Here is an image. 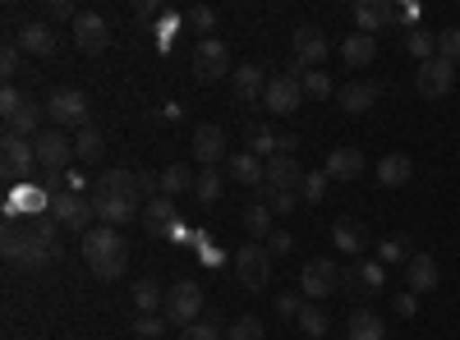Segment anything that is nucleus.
I'll return each mask as SVG.
<instances>
[{
	"instance_id": "nucleus-8",
	"label": "nucleus",
	"mask_w": 460,
	"mask_h": 340,
	"mask_svg": "<svg viewBox=\"0 0 460 340\" xmlns=\"http://www.w3.org/2000/svg\"><path fill=\"white\" fill-rule=\"evenodd\" d=\"M336 285H341V272H336L332 257L304 262V272H299V294L309 299V304H323L327 294H336Z\"/></svg>"
},
{
	"instance_id": "nucleus-45",
	"label": "nucleus",
	"mask_w": 460,
	"mask_h": 340,
	"mask_svg": "<svg viewBox=\"0 0 460 340\" xmlns=\"http://www.w3.org/2000/svg\"><path fill=\"white\" fill-rule=\"evenodd\" d=\"M134 331H138L143 340H157V336H166V318H157V313H138Z\"/></svg>"
},
{
	"instance_id": "nucleus-55",
	"label": "nucleus",
	"mask_w": 460,
	"mask_h": 340,
	"mask_svg": "<svg viewBox=\"0 0 460 340\" xmlns=\"http://www.w3.org/2000/svg\"><path fill=\"white\" fill-rule=\"evenodd\" d=\"M295 147H299V138H295V134H281V138H277V153L295 157Z\"/></svg>"
},
{
	"instance_id": "nucleus-12",
	"label": "nucleus",
	"mask_w": 460,
	"mask_h": 340,
	"mask_svg": "<svg viewBox=\"0 0 460 340\" xmlns=\"http://www.w3.org/2000/svg\"><path fill=\"white\" fill-rule=\"evenodd\" d=\"M230 74V51L217 42V37H203V42L194 47V79L199 83H217Z\"/></svg>"
},
{
	"instance_id": "nucleus-20",
	"label": "nucleus",
	"mask_w": 460,
	"mask_h": 340,
	"mask_svg": "<svg viewBox=\"0 0 460 340\" xmlns=\"http://www.w3.org/2000/svg\"><path fill=\"white\" fill-rule=\"evenodd\" d=\"M194 157H199L208 170H217V161L226 157V129H221V125H199V129H194Z\"/></svg>"
},
{
	"instance_id": "nucleus-46",
	"label": "nucleus",
	"mask_w": 460,
	"mask_h": 340,
	"mask_svg": "<svg viewBox=\"0 0 460 340\" xmlns=\"http://www.w3.org/2000/svg\"><path fill=\"white\" fill-rule=\"evenodd\" d=\"M438 56L442 60H460V28H447V32H438Z\"/></svg>"
},
{
	"instance_id": "nucleus-38",
	"label": "nucleus",
	"mask_w": 460,
	"mask_h": 340,
	"mask_svg": "<svg viewBox=\"0 0 460 340\" xmlns=\"http://www.w3.org/2000/svg\"><path fill=\"white\" fill-rule=\"evenodd\" d=\"M184 188H194V175H189V166H180V161L166 166V170H162V194L175 198V194H184Z\"/></svg>"
},
{
	"instance_id": "nucleus-11",
	"label": "nucleus",
	"mask_w": 460,
	"mask_h": 340,
	"mask_svg": "<svg viewBox=\"0 0 460 340\" xmlns=\"http://www.w3.org/2000/svg\"><path fill=\"white\" fill-rule=\"evenodd\" d=\"M32 147H37L42 170H56V175H65L69 161H79V157H74V143L65 138V129H42V134L32 138Z\"/></svg>"
},
{
	"instance_id": "nucleus-47",
	"label": "nucleus",
	"mask_w": 460,
	"mask_h": 340,
	"mask_svg": "<svg viewBox=\"0 0 460 340\" xmlns=\"http://www.w3.org/2000/svg\"><path fill=\"white\" fill-rule=\"evenodd\" d=\"M226 340H262V322L258 318H240L235 327L226 331Z\"/></svg>"
},
{
	"instance_id": "nucleus-6",
	"label": "nucleus",
	"mask_w": 460,
	"mask_h": 340,
	"mask_svg": "<svg viewBox=\"0 0 460 340\" xmlns=\"http://www.w3.org/2000/svg\"><path fill=\"white\" fill-rule=\"evenodd\" d=\"M199 313H203V290H199V281H180L175 290H166L162 318H166L171 327H194Z\"/></svg>"
},
{
	"instance_id": "nucleus-35",
	"label": "nucleus",
	"mask_w": 460,
	"mask_h": 340,
	"mask_svg": "<svg viewBox=\"0 0 460 340\" xmlns=\"http://www.w3.org/2000/svg\"><path fill=\"white\" fill-rule=\"evenodd\" d=\"M244 138H249V153H253V157H262V161L277 157V138H281V134H272L267 125H249Z\"/></svg>"
},
{
	"instance_id": "nucleus-51",
	"label": "nucleus",
	"mask_w": 460,
	"mask_h": 340,
	"mask_svg": "<svg viewBox=\"0 0 460 340\" xmlns=\"http://www.w3.org/2000/svg\"><path fill=\"white\" fill-rule=\"evenodd\" d=\"M262 248H267V253H272V257H286V253L295 248V240H290V231H272V240H267Z\"/></svg>"
},
{
	"instance_id": "nucleus-15",
	"label": "nucleus",
	"mask_w": 460,
	"mask_h": 340,
	"mask_svg": "<svg viewBox=\"0 0 460 340\" xmlns=\"http://www.w3.org/2000/svg\"><path fill=\"white\" fill-rule=\"evenodd\" d=\"M138 203H143V198H134V194H93V212H97V221H102V225H115V231H120L125 221L143 216Z\"/></svg>"
},
{
	"instance_id": "nucleus-37",
	"label": "nucleus",
	"mask_w": 460,
	"mask_h": 340,
	"mask_svg": "<svg viewBox=\"0 0 460 340\" xmlns=\"http://www.w3.org/2000/svg\"><path fill=\"white\" fill-rule=\"evenodd\" d=\"M134 304H138V313H157V309H166V294H162L157 281H138L134 285Z\"/></svg>"
},
{
	"instance_id": "nucleus-41",
	"label": "nucleus",
	"mask_w": 460,
	"mask_h": 340,
	"mask_svg": "<svg viewBox=\"0 0 460 340\" xmlns=\"http://www.w3.org/2000/svg\"><path fill=\"white\" fill-rule=\"evenodd\" d=\"M299 331L304 336H327V313H323V304H304V313H299Z\"/></svg>"
},
{
	"instance_id": "nucleus-33",
	"label": "nucleus",
	"mask_w": 460,
	"mask_h": 340,
	"mask_svg": "<svg viewBox=\"0 0 460 340\" xmlns=\"http://www.w3.org/2000/svg\"><path fill=\"white\" fill-rule=\"evenodd\" d=\"M93 194H134V198H143L138 194V175H129V170H106Z\"/></svg>"
},
{
	"instance_id": "nucleus-26",
	"label": "nucleus",
	"mask_w": 460,
	"mask_h": 340,
	"mask_svg": "<svg viewBox=\"0 0 460 340\" xmlns=\"http://www.w3.org/2000/svg\"><path fill=\"white\" fill-rule=\"evenodd\" d=\"M377 179L387 184V188H405L414 179V161L405 153H387V157L377 161Z\"/></svg>"
},
{
	"instance_id": "nucleus-21",
	"label": "nucleus",
	"mask_w": 460,
	"mask_h": 340,
	"mask_svg": "<svg viewBox=\"0 0 460 340\" xmlns=\"http://www.w3.org/2000/svg\"><path fill=\"white\" fill-rule=\"evenodd\" d=\"M405 281H410V294H424L442 281V267H438V257L433 253H414L405 262Z\"/></svg>"
},
{
	"instance_id": "nucleus-14",
	"label": "nucleus",
	"mask_w": 460,
	"mask_h": 340,
	"mask_svg": "<svg viewBox=\"0 0 460 340\" xmlns=\"http://www.w3.org/2000/svg\"><path fill=\"white\" fill-rule=\"evenodd\" d=\"M74 47L88 51V56H102V51L111 47V28H106V19L93 14V10H79V19H74Z\"/></svg>"
},
{
	"instance_id": "nucleus-22",
	"label": "nucleus",
	"mask_w": 460,
	"mask_h": 340,
	"mask_svg": "<svg viewBox=\"0 0 460 340\" xmlns=\"http://www.w3.org/2000/svg\"><path fill=\"white\" fill-rule=\"evenodd\" d=\"M323 170H327L332 179H359V175H364V153H359V147H332Z\"/></svg>"
},
{
	"instance_id": "nucleus-16",
	"label": "nucleus",
	"mask_w": 460,
	"mask_h": 340,
	"mask_svg": "<svg viewBox=\"0 0 460 340\" xmlns=\"http://www.w3.org/2000/svg\"><path fill=\"white\" fill-rule=\"evenodd\" d=\"M290 51H295V60H299L304 69H323V60H327V37H323V28L299 23L295 37H290Z\"/></svg>"
},
{
	"instance_id": "nucleus-43",
	"label": "nucleus",
	"mask_w": 460,
	"mask_h": 340,
	"mask_svg": "<svg viewBox=\"0 0 460 340\" xmlns=\"http://www.w3.org/2000/svg\"><path fill=\"white\" fill-rule=\"evenodd\" d=\"M194 198H199V203H217V198H221V175H217V170H203V175L194 179Z\"/></svg>"
},
{
	"instance_id": "nucleus-49",
	"label": "nucleus",
	"mask_w": 460,
	"mask_h": 340,
	"mask_svg": "<svg viewBox=\"0 0 460 340\" xmlns=\"http://www.w3.org/2000/svg\"><path fill=\"white\" fill-rule=\"evenodd\" d=\"M304 304H309L304 294H277V313H281V318H295V322H299Z\"/></svg>"
},
{
	"instance_id": "nucleus-50",
	"label": "nucleus",
	"mask_w": 460,
	"mask_h": 340,
	"mask_svg": "<svg viewBox=\"0 0 460 340\" xmlns=\"http://www.w3.org/2000/svg\"><path fill=\"white\" fill-rule=\"evenodd\" d=\"M19 42H5V51H0V74H5V79H14V74H19Z\"/></svg>"
},
{
	"instance_id": "nucleus-13",
	"label": "nucleus",
	"mask_w": 460,
	"mask_h": 340,
	"mask_svg": "<svg viewBox=\"0 0 460 340\" xmlns=\"http://www.w3.org/2000/svg\"><path fill=\"white\" fill-rule=\"evenodd\" d=\"M262 106L272 110V116H290V110H299L304 106L299 79H290V74H272V79H267V92H262Z\"/></svg>"
},
{
	"instance_id": "nucleus-25",
	"label": "nucleus",
	"mask_w": 460,
	"mask_h": 340,
	"mask_svg": "<svg viewBox=\"0 0 460 340\" xmlns=\"http://www.w3.org/2000/svg\"><path fill=\"white\" fill-rule=\"evenodd\" d=\"M267 184H277V188H290V194H299V184H304V170L295 157L277 153L272 161H267Z\"/></svg>"
},
{
	"instance_id": "nucleus-28",
	"label": "nucleus",
	"mask_w": 460,
	"mask_h": 340,
	"mask_svg": "<svg viewBox=\"0 0 460 340\" xmlns=\"http://www.w3.org/2000/svg\"><path fill=\"white\" fill-rule=\"evenodd\" d=\"M253 203H262L272 216H290L295 203H304V198L290 194V188H277V184H258V188H253Z\"/></svg>"
},
{
	"instance_id": "nucleus-4",
	"label": "nucleus",
	"mask_w": 460,
	"mask_h": 340,
	"mask_svg": "<svg viewBox=\"0 0 460 340\" xmlns=\"http://www.w3.org/2000/svg\"><path fill=\"white\" fill-rule=\"evenodd\" d=\"M37 170H42V161H37L32 138L5 134V143H0V175H5V179H23V184H37Z\"/></svg>"
},
{
	"instance_id": "nucleus-30",
	"label": "nucleus",
	"mask_w": 460,
	"mask_h": 340,
	"mask_svg": "<svg viewBox=\"0 0 460 340\" xmlns=\"http://www.w3.org/2000/svg\"><path fill=\"white\" fill-rule=\"evenodd\" d=\"M230 175H235L240 184H249V188H258V184H267V161L253 157V153H235L230 157Z\"/></svg>"
},
{
	"instance_id": "nucleus-3",
	"label": "nucleus",
	"mask_w": 460,
	"mask_h": 340,
	"mask_svg": "<svg viewBox=\"0 0 460 340\" xmlns=\"http://www.w3.org/2000/svg\"><path fill=\"white\" fill-rule=\"evenodd\" d=\"M0 116H5V134H19V138H37L42 129V106L32 97H23L19 88H5L0 92Z\"/></svg>"
},
{
	"instance_id": "nucleus-36",
	"label": "nucleus",
	"mask_w": 460,
	"mask_h": 340,
	"mask_svg": "<svg viewBox=\"0 0 460 340\" xmlns=\"http://www.w3.org/2000/svg\"><path fill=\"white\" fill-rule=\"evenodd\" d=\"M102 153H106L102 129H93V125H88L79 138H74V157H79V161H88V166H93V161H102Z\"/></svg>"
},
{
	"instance_id": "nucleus-34",
	"label": "nucleus",
	"mask_w": 460,
	"mask_h": 340,
	"mask_svg": "<svg viewBox=\"0 0 460 340\" xmlns=\"http://www.w3.org/2000/svg\"><path fill=\"white\" fill-rule=\"evenodd\" d=\"M244 231H249V240H272V212H267L262 203H249L244 207Z\"/></svg>"
},
{
	"instance_id": "nucleus-18",
	"label": "nucleus",
	"mask_w": 460,
	"mask_h": 340,
	"mask_svg": "<svg viewBox=\"0 0 460 340\" xmlns=\"http://www.w3.org/2000/svg\"><path fill=\"white\" fill-rule=\"evenodd\" d=\"M401 19V10L392 5V0H359L355 5V23H359V32H377V28H392Z\"/></svg>"
},
{
	"instance_id": "nucleus-29",
	"label": "nucleus",
	"mask_w": 460,
	"mask_h": 340,
	"mask_svg": "<svg viewBox=\"0 0 460 340\" xmlns=\"http://www.w3.org/2000/svg\"><path fill=\"white\" fill-rule=\"evenodd\" d=\"M341 56H345V65H350V69L373 65V56H377V37H368V32H350V37L341 42Z\"/></svg>"
},
{
	"instance_id": "nucleus-39",
	"label": "nucleus",
	"mask_w": 460,
	"mask_h": 340,
	"mask_svg": "<svg viewBox=\"0 0 460 340\" xmlns=\"http://www.w3.org/2000/svg\"><path fill=\"white\" fill-rule=\"evenodd\" d=\"M327 188H332V175L327 170H309V175H304V184H299V198L304 203H323Z\"/></svg>"
},
{
	"instance_id": "nucleus-48",
	"label": "nucleus",
	"mask_w": 460,
	"mask_h": 340,
	"mask_svg": "<svg viewBox=\"0 0 460 340\" xmlns=\"http://www.w3.org/2000/svg\"><path fill=\"white\" fill-rule=\"evenodd\" d=\"M184 23H189V28H199V32H212V28H217V10H208V5H194V10L184 14Z\"/></svg>"
},
{
	"instance_id": "nucleus-54",
	"label": "nucleus",
	"mask_w": 460,
	"mask_h": 340,
	"mask_svg": "<svg viewBox=\"0 0 460 340\" xmlns=\"http://www.w3.org/2000/svg\"><path fill=\"white\" fill-rule=\"evenodd\" d=\"M396 313H401V318H414V313H419L414 294H396Z\"/></svg>"
},
{
	"instance_id": "nucleus-1",
	"label": "nucleus",
	"mask_w": 460,
	"mask_h": 340,
	"mask_svg": "<svg viewBox=\"0 0 460 340\" xmlns=\"http://www.w3.org/2000/svg\"><path fill=\"white\" fill-rule=\"evenodd\" d=\"M0 248H5V257L23 262V267H51L60 257V225L51 216H14L5 221Z\"/></svg>"
},
{
	"instance_id": "nucleus-24",
	"label": "nucleus",
	"mask_w": 460,
	"mask_h": 340,
	"mask_svg": "<svg viewBox=\"0 0 460 340\" xmlns=\"http://www.w3.org/2000/svg\"><path fill=\"white\" fill-rule=\"evenodd\" d=\"M336 101H341V110H350V116H364V110H373L377 106V83H345L341 92H336Z\"/></svg>"
},
{
	"instance_id": "nucleus-32",
	"label": "nucleus",
	"mask_w": 460,
	"mask_h": 340,
	"mask_svg": "<svg viewBox=\"0 0 460 340\" xmlns=\"http://www.w3.org/2000/svg\"><path fill=\"white\" fill-rule=\"evenodd\" d=\"M230 79H235V97H240V101H253V97L267 92V79H262L258 65H240L235 74H230Z\"/></svg>"
},
{
	"instance_id": "nucleus-23",
	"label": "nucleus",
	"mask_w": 460,
	"mask_h": 340,
	"mask_svg": "<svg viewBox=\"0 0 460 340\" xmlns=\"http://www.w3.org/2000/svg\"><path fill=\"white\" fill-rule=\"evenodd\" d=\"M143 231L147 235H171V221H175V198H152V203H143Z\"/></svg>"
},
{
	"instance_id": "nucleus-40",
	"label": "nucleus",
	"mask_w": 460,
	"mask_h": 340,
	"mask_svg": "<svg viewBox=\"0 0 460 340\" xmlns=\"http://www.w3.org/2000/svg\"><path fill=\"white\" fill-rule=\"evenodd\" d=\"M410 257H414V244H410L405 235L382 240V244H377V262H410Z\"/></svg>"
},
{
	"instance_id": "nucleus-17",
	"label": "nucleus",
	"mask_w": 460,
	"mask_h": 340,
	"mask_svg": "<svg viewBox=\"0 0 460 340\" xmlns=\"http://www.w3.org/2000/svg\"><path fill=\"white\" fill-rule=\"evenodd\" d=\"M332 244H336L341 253H350V257H364V248H368V225H364L359 216H341V221L332 225Z\"/></svg>"
},
{
	"instance_id": "nucleus-19",
	"label": "nucleus",
	"mask_w": 460,
	"mask_h": 340,
	"mask_svg": "<svg viewBox=\"0 0 460 340\" xmlns=\"http://www.w3.org/2000/svg\"><path fill=\"white\" fill-rule=\"evenodd\" d=\"M345 285H350L355 294H382V285H387V272H382V262H373V257H359L350 272L341 276Z\"/></svg>"
},
{
	"instance_id": "nucleus-10",
	"label": "nucleus",
	"mask_w": 460,
	"mask_h": 340,
	"mask_svg": "<svg viewBox=\"0 0 460 340\" xmlns=\"http://www.w3.org/2000/svg\"><path fill=\"white\" fill-rule=\"evenodd\" d=\"M414 88H419V97H429V101L447 97V92L456 88V65L442 60V56L424 60V65H419V74H414Z\"/></svg>"
},
{
	"instance_id": "nucleus-44",
	"label": "nucleus",
	"mask_w": 460,
	"mask_h": 340,
	"mask_svg": "<svg viewBox=\"0 0 460 340\" xmlns=\"http://www.w3.org/2000/svg\"><path fill=\"white\" fill-rule=\"evenodd\" d=\"M299 88H304V97H332V79H327L323 69H309L299 79Z\"/></svg>"
},
{
	"instance_id": "nucleus-27",
	"label": "nucleus",
	"mask_w": 460,
	"mask_h": 340,
	"mask_svg": "<svg viewBox=\"0 0 460 340\" xmlns=\"http://www.w3.org/2000/svg\"><path fill=\"white\" fill-rule=\"evenodd\" d=\"M19 47H23L28 56H56V32H51V23H23V28H19Z\"/></svg>"
},
{
	"instance_id": "nucleus-52",
	"label": "nucleus",
	"mask_w": 460,
	"mask_h": 340,
	"mask_svg": "<svg viewBox=\"0 0 460 340\" xmlns=\"http://www.w3.org/2000/svg\"><path fill=\"white\" fill-rule=\"evenodd\" d=\"M180 340H221V331H217L212 322H194V327L180 331Z\"/></svg>"
},
{
	"instance_id": "nucleus-2",
	"label": "nucleus",
	"mask_w": 460,
	"mask_h": 340,
	"mask_svg": "<svg viewBox=\"0 0 460 340\" xmlns=\"http://www.w3.org/2000/svg\"><path fill=\"white\" fill-rule=\"evenodd\" d=\"M84 257H88V272L97 281H120L129 267V244L115 225H93L84 235Z\"/></svg>"
},
{
	"instance_id": "nucleus-5",
	"label": "nucleus",
	"mask_w": 460,
	"mask_h": 340,
	"mask_svg": "<svg viewBox=\"0 0 460 340\" xmlns=\"http://www.w3.org/2000/svg\"><path fill=\"white\" fill-rule=\"evenodd\" d=\"M51 221L60 225V231H69V235H88V231H93V221H97L93 198L74 194V188H60V194L51 198Z\"/></svg>"
},
{
	"instance_id": "nucleus-7",
	"label": "nucleus",
	"mask_w": 460,
	"mask_h": 340,
	"mask_svg": "<svg viewBox=\"0 0 460 340\" xmlns=\"http://www.w3.org/2000/svg\"><path fill=\"white\" fill-rule=\"evenodd\" d=\"M47 116L60 125V129H88V116H93V110H88V97L79 92V88H56L51 92V106H47Z\"/></svg>"
},
{
	"instance_id": "nucleus-9",
	"label": "nucleus",
	"mask_w": 460,
	"mask_h": 340,
	"mask_svg": "<svg viewBox=\"0 0 460 340\" xmlns=\"http://www.w3.org/2000/svg\"><path fill=\"white\" fill-rule=\"evenodd\" d=\"M235 272H240V281L249 285V294L267 290V281H272V253H267L262 244H244V248L235 253Z\"/></svg>"
},
{
	"instance_id": "nucleus-31",
	"label": "nucleus",
	"mask_w": 460,
	"mask_h": 340,
	"mask_svg": "<svg viewBox=\"0 0 460 340\" xmlns=\"http://www.w3.org/2000/svg\"><path fill=\"white\" fill-rule=\"evenodd\" d=\"M350 340H387V322L368 309H355L350 313Z\"/></svg>"
},
{
	"instance_id": "nucleus-53",
	"label": "nucleus",
	"mask_w": 460,
	"mask_h": 340,
	"mask_svg": "<svg viewBox=\"0 0 460 340\" xmlns=\"http://www.w3.org/2000/svg\"><path fill=\"white\" fill-rule=\"evenodd\" d=\"M47 19H69L74 23V19H79V10H74L69 0H47Z\"/></svg>"
},
{
	"instance_id": "nucleus-42",
	"label": "nucleus",
	"mask_w": 460,
	"mask_h": 340,
	"mask_svg": "<svg viewBox=\"0 0 460 340\" xmlns=\"http://www.w3.org/2000/svg\"><path fill=\"white\" fill-rule=\"evenodd\" d=\"M405 47H410L419 60H433V56H438V37H433V32H424V28H414V32L405 37Z\"/></svg>"
}]
</instances>
